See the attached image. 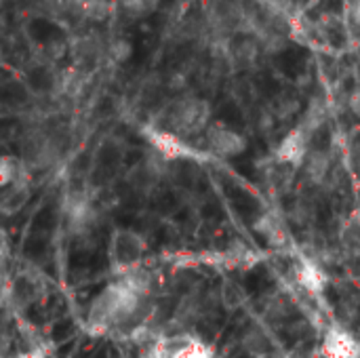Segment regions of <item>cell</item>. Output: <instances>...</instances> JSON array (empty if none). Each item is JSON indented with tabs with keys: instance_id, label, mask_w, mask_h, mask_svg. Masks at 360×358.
I'll list each match as a JSON object with an SVG mask.
<instances>
[{
	"instance_id": "obj_1",
	"label": "cell",
	"mask_w": 360,
	"mask_h": 358,
	"mask_svg": "<svg viewBox=\"0 0 360 358\" xmlns=\"http://www.w3.org/2000/svg\"><path fill=\"white\" fill-rule=\"evenodd\" d=\"M211 124V106L203 97L196 95H181L169 102L158 112V122L154 126L165 128L169 133H175L183 139L203 137Z\"/></svg>"
},
{
	"instance_id": "obj_2",
	"label": "cell",
	"mask_w": 360,
	"mask_h": 358,
	"mask_svg": "<svg viewBox=\"0 0 360 358\" xmlns=\"http://www.w3.org/2000/svg\"><path fill=\"white\" fill-rule=\"evenodd\" d=\"M148 240L131 227H116L108 243V262L116 276H124L144 268Z\"/></svg>"
},
{
	"instance_id": "obj_3",
	"label": "cell",
	"mask_w": 360,
	"mask_h": 358,
	"mask_svg": "<svg viewBox=\"0 0 360 358\" xmlns=\"http://www.w3.org/2000/svg\"><path fill=\"white\" fill-rule=\"evenodd\" d=\"M142 354L152 358H215L213 348L190 331L162 335L156 344L142 350Z\"/></svg>"
},
{
	"instance_id": "obj_4",
	"label": "cell",
	"mask_w": 360,
	"mask_h": 358,
	"mask_svg": "<svg viewBox=\"0 0 360 358\" xmlns=\"http://www.w3.org/2000/svg\"><path fill=\"white\" fill-rule=\"evenodd\" d=\"M144 135L148 139V144L152 146V152L160 154L167 162H177V160H207L209 154L207 150H199L194 148L188 139L169 133L165 128H158V126H146L144 128Z\"/></svg>"
},
{
	"instance_id": "obj_5",
	"label": "cell",
	"mask_w": 360,
	"mask_h": 358,
	"mask_svg": "<svg viewBox=\"0 0 360 358\" xmlns=\"http://www.w3.org/2000/svg\"><path fill=\"white\" fill-rule=\"evenodd\" d=\"M207 154L217 158H236L247 150V137L223 122H211L203 135Z\"/></svg>"
},
{
	"instance_id": "obj_6",
	"label": "cell",
	"mask_w": 360,
	"mask_h": 358,
	"mask_svg": "<svg viewBox=\"0 0 360 358\" xmlns=\"http://www.w3.org/2000/svg\"><path fill=\"white\" fill-rule=\"evenodd\" d=\"M320 350L331 358H360V339L354 337V333H350L346 327L331 324L322 333Z\"/></svg>"
},
{
	"instance_id": "obj_7",
	"label": "cell",
	"mask_w": 360,
	"mask_h": 358,
	"mask_svg": "<svg viewBox=\"0 0 360 358\" xmlns=\"http://www.w3.org/2000/svg\"><path fill=\"white\" fill-rule=\"evenodd\" d=\"M304 179L308 186L312 188H324L326 181L333 175V154L331 150L324 148H312V152L308 154L304 167H302Z\"/></svg>"
},
{
	"instance_id": "obj_8",
	"label": "cell",
	"mask_w": 360,
	"mask_h": 358,
	"mask_svg": "<svg viewBox=\"0 0 360 358\" xmlns=\"http://www.w3.org/2000/svg\"><path fill=\"white\" fill-rule=\"evenodd\" d=\"M41 295V284L34 274L30 272H17L7 287V300L15 310H27L34 306V302Z\"/></svg>"
},
{
	"instance_id": "obj_9",
	"label": "cell",
	"mask_w": 360,
	"mask_h": 358,
	"mask_svg": "<svg viewBox=\"0 0 360 358\" xmlns=\"http://www.w3.org/2000/svg\"><path fill=\"white\" fill-rule=\"evenodd\" d=\"M253 230L261 238H266L272 247L280 249V247H286L289 243V223H286V217L278 211L261 213L253 223Z\"/></svg>"
},
{
	"instance_id": "obj_10",
	"label": "cell",
	"mask_w": 360,
	"mask_h": 358,
	"mask_svg": "<svg viewBox=\"0 0 360 358\" xmlns=\"http://www.w3.org/2000/svg\"><path fill=\"white\" fill-rule=\"evenodd\" d=\"M293 278H295V282L304 291L312 293V295L322 293L326 287V272L322 270V266L316 259L306 257V255H302L297 262L293 264Z\"/></svg>"
},
{
	"instance_id": "obj_11",
	"label": "cell",
	"mask_w": 360,
	"mask_h": 358,
	"mask_svg": "<svg viewBox=\"0 0 360 358\" xmlns=\"http://www.w3.org/2000/svg\"><path fill=\"white\" fill-rule=\"evenodd\" d=\"M261 173H264V179H266V186L270 188V192L284 194L293 188V183H295V179L300 175V169L289 165V162H280L272 156L266 162V167Z\"/></svg>"
},
{
	"instance_id": "obj_12",
	"label": "cell",
	"mask_w": 360,
	"mask_h": 358,
	"mask_svg": "<svg viewBox=\"0 0 360 358\" xmlns=\"http://www.w3.org/2000/svg\"><path fill=\"white\" fill-rule=\"evenodd\" d=\"M32 199V177L19 179L11 183L9 188H3V199H0V211L5 217L17 215L25 209V205Z\"/></svg>"
},
{
	"instance_id": "obj_13",
	"label": "cell",
	"mask_w": 360,
	"mask_h": 358,
	"mask_svg": "<svg viewBox=\"0 0 360 358\" xmlns=\"http://www.w3.org/2000/svg\"><path fill=\"white\" fill-rule=\"evenodd\" d=\"M245 346L255 358L272 356V333L268 331L266 324H255L245 333Z\"/></svg>"
},
{
	"instance_id": "obj_14",
	"label": "cell",
	"mask_w": 360,
	"mask_h": 358,
	"mask_svg": "<svg viewBox=\"0 0 360 358\" xmlns=\"http://www.w3.org/2000/svg\"><path fill=\"white\" fill-rule=\"evenodd\" d=\"M25 177H32V171L25 165L23 158L11 156V154H5L3 158H0V186L9 188L11 183L25 179Z\"/></svg>"
},
{
	"instance_id": "obj_15",
	"label": "cell",
	"mask_w": 360,
	"mask_h": 358,
	"mask_svg": "<svg viewBox=\"0 0 360 358\" xmlns=\"http://www.w3.org/2000/svg\"><path fill=\"white\" fill-rule=\"evenodd\" d=\"M245 300H247V295L236 280H223V284L219 289V304L223 310L234 312V310L243 308Z\"/></svg>"
},
{
	"instance_id": "obj_16",
	"label": "cell",
	"mask_w": 360,
	"mask_h": 358,
	"mask_svg": "<svg viewBox=\"0 0 360 358\" xmlns=\"http://www.w3.org/2000/svg\"><path fill=\"white\" fill-rule=\"evenodd\" d=\"M270 110L276 116V120H289V118H293L302 110V102H300V97H295V95L282 93V95H278L274 100Z\"/></svg>"
},
{
	"instance_id": "obj_17",
	"label": "cell",
	"mask_w": 360,
	"mask_h": 358,
	"mask_svg": "<svg viewBox=\"0 0 360 358\" xmlns=\"http://www.w3.org/2000/svg\"><path fill=\"white\" fill-rule=\"evenodd\" d=\"M80 11L87 19L106 21L112 15V3L110 0H82Z\"/></svg>"
},
{
	"instance_id": "obj_18",
	"label": "cell",
	"mask_w": 360,
	"mask_h": 358,
	"mask_svg": "<svg viewBox=\"0 0 360 358\" xmlns=\"http://www.w3.org/2000/svg\"><path fill=\"white\" fill-rule=\"evenodd\" d=\"M158 5H160V0H120L122 11L131 19H142V17L154 13Z\"/></svg>"
},
{
	"instance_id": "obj_19",
	"label": "cell",
	"mask_w": 360,
	"mask_h": 358,
	"mask_svg": "<svg viewBox=\"0 0 360 358\" xmlns=\"http://www.w3.org/2000/svg\"><path fill=\"white\" fill-rule=\"evenodd\" d=\"M108 55L114 63H126L131 57H133V45H131L126 38H114L108 47Z\"/></svg>"
},
{
	"instance_id": "obj_20",
	"label": "cell",
	"mask_w": 360,
	"mask_h": 358,
	"mask_svg": "<svg viewBox=\"0 0 360 358\" xmlns=\"http://www.w3.org/2000/svg\"><path fill=\"white\" fill-rule=\"evenodd\" d=\"M346 106H348V110L352 112V116H356V118L360 120V87H356V89L350 93Z\"/></svg>"
},
{
	"instance_id": "obj_21",
	"label": "cell",
	"mask_w": 360,
	"mask_h": 358,
	"mask_svg": "<svg viewBox=\"0 0 360 358\" xmlns=\"http://www.w3.org/2000/svg\"><path fill=\"white\" fill-rule=\"evenodd\" d=\"M7 358H45V352L41 348H30L25 352H19L15 356H7Z\"/></svg>"
},
{
	"instance_id": "obj_22",
	"label": "cell",
	"mask_w": 360,
	"mask_h": 358,
	"mask_svg": "<svg viewBox=\"0 0 360 358\" xmlns=\"http://www.w3.org/2000/svg\"><path fill=\"white\" fill-rule=\"evenodd\" d=\"M350 17H352V23H354L356 27H360V0L352 3V7H350Z\"/></svg>"
},
{
	"instance_id": "obj_23",
	"label": "cell",
	"mask_w": 360,
	"mask_h": 358,
	"mask_svg": "<svg viewBox=\"0 0 360 358\" xmlns=\"http://www.w3.org/2000/svg\"><path fill=\"white\" fill-rule=\"evenodd\" d=\"M310 358H331V356L326 354V352H322V350H320V346H318V348H316L312 354H310Z\"/></svg>"
},
{
	"instance_id": "obj_24",
	"label": "cell",
	"mask_w": 360,
	"mask_h": 358,
	"mask_svg": "<svg viewBox=\"0 0 360 358\" xmlns=\"http://www.w3.org/2000/svg\"><path fill=\"white\" fill-rule=\"evenodd\" d=\"M266 358H291V356H286V354H272V356H266Z\"/></svg>"
}]
</instances>
